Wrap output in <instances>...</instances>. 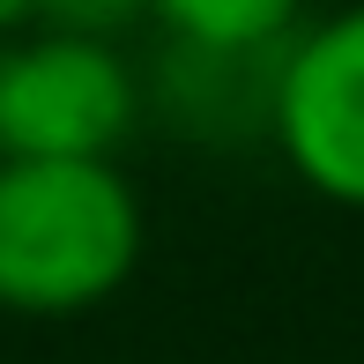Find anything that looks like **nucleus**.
Listing matches in <instances>:
<instances>
[{
	"label": "nucleus",
	"instance_id": "nucleus-1",
	"mask_svg": "<svg viewBox=\"0 0 364 364\" xmlns=\"http://www.w3.org/2000/svg\"><path fill=\"white\" fill-rule=\"evenodd\" d=\"M141 245V193L119 164H0V312H97L134 283Z\"/></svg>",
	"mask_w": 364,
	"mask_h": 364
},
{
	"label": "nucleus",
	"instance_id": "nucleus-5",
	"mask_svg": "<svg viewBox=\"0 0 364 364\" xmlns=\"http://www.w3.org/2000/svg\"><path fill=\"white\" fill-rule=\"evenodd\" d=\"M297 8L305 0H141L171 45H201V53H275L290 45Z\"/></svg>",
	"mask_w": 364,
	"mask_h": 364
},
{
	"label": "nucleus",
	"instance_id": "nucleus-3",
	"mask_svg": "<svg viewBox=\"0 0 364 364\" xmlns=\"http://www.w3.org/2000/svg\"><path fill=\"white\" fill-rule=\"evenodd\" d=\"M268 141L335 208H364V0L290 30L275 53Z\"/></svg>",
	"mask_w": 364,
	"mask_h": 364
},
{
	"label": "nucleus",
	"instance_id": "nucleus-6",
	"mask_svg": "<svg viewBox=\"0 0 364 364\" xmlns=\"http://www.w3.org/2000/svg\"><path fill=\"white\" fill-rule=\"evenodd\" d=\"M141 15V0H38V30H68V38H105L119 45V30Z\"/></svg>",
	"mask_w": 364,
	"mask_h": 364
},
{
	"label": "nucleus",
	"instance_id": "nucleus-4",
	"mask_svg": "<svg viewBox=\"0 0 364 364\" xmlns=\"http://www.w3.org/2000/svg\"><path fill=\"white\" fill-rule=\"evenodd\" d=\"M283 53V45H275ZM275 53H201V45H164L156 82H141V112L156 105L171 127L201 141L268 134V97H275Z\"/></svg>",
	"mask_w": 364,
	"mask_h": 364
},
{
	"label": "nucleus",
	"instance_id": "nucleus-2",
	"mask_svg": "<svg viewBox=\"0 0 364 364\" xmlns=\"http://www.w3.org/2000/svg\"><path fill=\"white\" fill-rule=\"evenodd\" d=\"M141 119V75L119 45L23 30L0 38V164H112Z\"/></svg>",
	"mask_w": 364,
	"mask_h": 364
},
{
	"label": "nucleus",
	"instance_id": "nucleus-7",
	"mask_svg": "<svg viewBox=\"0 0 364 364\" xmlns=\"http://www.w3.org/2000/svg\"><path fill=\"white\" fill-rule=\"evenodd\" d=\"M38 30V0H0V38H23Z\"/></svg>",
	"mask_w": 364,
	"mask_h": 364
}]
</instances>
